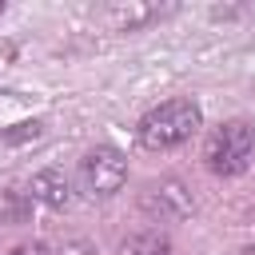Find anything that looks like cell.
Masks as SVG:
<instances>
[{
    "label": "cell",
    "instance_id": "obj_7",
    "mask_svg": "<svg viewBox=\"0 0 255 255\" xmlns=\"http://www.w3.org/2000/svg\"><path fill=\"white\" fill-rule=\"evenodd\" d=\"M116 255H171V239L163 231H135L116 243Z\"/></svg>",
    "mask_w": 255,
    "mask_h": 255
},
{
    "label": "cell",
    "instance_id": "obj_10",
    "mask_svg": "<svg viewBox=\"0 0 255 255\" xmlns=\"http://www.w3.org/2000/svg\"><path fill=\"white\" fill-rule=\"evenodd\" d=\"M0 12H4V4H0Z\"/></svg>",
    "mask_w": 255,
    "mask_h": 255
},
{
    "label": "cell",
    "instance_id": "obj_4",
    "mask_svg": "<svg viewBox=\"0 0 255 255\" xmlns=\"http://www.w3.org/2000/svg\"><path fill=\"white\" fill-rule=\"evenodd\" d=\"M28 195H32V203H44V207H64V203L72 199V187H68V175H64L60 167H44V171H36V175H32Z\"/></svg>",
    "mask_w": 255,
    "mask_h": 255
},
{
    "label": "cell",
    "instance_id": "obj_1",
    "mask_svg": "<svg viewBox=\"0 0 255 255\" xmlns=\"http://www.w3.org/2000/svg\"><path fill=\"white\" fill-rule=\"evenodd\" d=\"M195 128H199V104L187 100V96H175V100H163L159 108H151L139 120L135 135L147 151H167V147L191 139Z\"/></svg>",
    "mask_w": 255,
    "mask_h": 255
},
{
    "label": "cell",
    "instance_id": "obj_6",
    "mask_svg": "<svg viewBox=\"0 0 255 255\" xmlns=\"http://www.w3.org/2000/svg\"><path fill=\"white\" fill-rule=\"evenodd\" d=\"M147 207L159 211V215H187V211H191V199H187V191H183L175 179H163V183H151Z\"/></svg>",
    "mask_w": 255,
    "mask_h": 255
},
{
    "label": "cell",
    "instance_id": "obj_3",
    "mask_svg": "<svg viewBox=\"0 0 255 255\" xmlns=\"http://www.w3.org/2000/svg\"><path fill=\"white\" fill-rule=\"evenodd\" d=\"M80 179H84V191L88 195H116L120 187H124V179H128V159H124V151L120 147H112V143H96V147H88L84 151V159H80Z\"/></svg>",
    "mask_w": 255,
    "mask_h": 255
},
{
    "label": "cell",
    "instance_id": "obj_9",
    "mask_svg": "<svg viewBox=\"0 0 255 255\" xmlns=\"http://www.w3.org/2000/svg\"><path fill=\"white\" fill-rule=\"evenodd\" d=\"M8 255H44V243H20V247L8 251Z\"/></svg>",
    "mask_w": 255,
    "mask_h": 255
},
{
    "label": "cell",
    "instance_id": "obj_8",
    "mask_svg": "<svg viewBox=\"0 0 255 255\" xmlns=\"http://www.w3.org/2000/svg\"><path fill=\"white\" fill-rule=\"evenodd\" d=\"M28 207H32V195L28 191H0V223H24V215H28Z\"/></svg>",
    "mask_w": 255,
    "mask_h": 255
},
{
    "label": "cell",
    "instance_id": "obj_5",
    "mask_svg": "<svg viewBox=\"0 0 255 255\" xmlns=\"http://www.w3.org/2000/svg\"><path fill=\"white\" fill-rule=\"evenodd\" d=\"M100 16L112 24V32H135V28L151 24V20L159 16V8H155V4H135V0H128V4L116 0V4H108Z\"/></svg>",
    "mask_w": 255,
    "mask_h": 255
},
{
    "label": "cell",
    "instance_id": "obj_2",
    "mask_svg": "<svg viewBox=\"0 0 255 255\" xmlns=\"http://www.w3.org/2000/svg\"><path fill=\"white\" fill-rule=\"evenodd\" d=\"M251 155H255V128L247 120H227L207 139V167L215 175H239V171H247Z\"/></svg>",
    "mask_w": 255,
    "mask_h": 255
}]
</instances>
